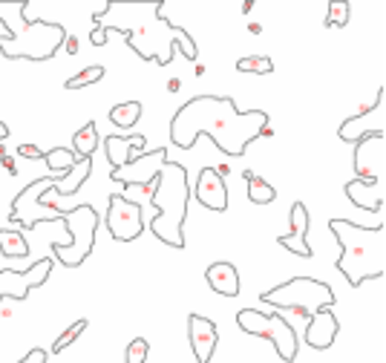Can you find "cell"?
Masks as SVG:
<instances>
[{"mask_svg":"<svg viewBox=\"0 0 386 363\" xmlns=\"http://www.w3.org/2000/svg\"><path fill=\"white\" fill-rule=\"evenodd\" d=\"M268 127L265 110H236L228 95H196L176 110L170 121V144L190 150L199 136L214 139V144L228 156H243L248 144L260 139Z\"/></svg>","mask_w":386,"mask_h":363,"instance_id":"6da1fadb","label":"cell"},{"mask_svg":"<svg viewBox=\"0 0 386 363\" xmlns=\"http://www.w3.org/2000/svg\"><path fill=\"white\" fill-rule=\"evenodd\" d=\"M329 230L341 245L337 271H341L352 288H360L366 279H378L386 271V245H383V222L372 228L355 225L349 219H329Z\"/></svg>","mask_w":386,"mask_h":363,"instance_id":"7a4b0ae2","label":"cell"},{"mask_svg":"<svg viewBox=\"0 0 386 363\" xmlns=\"http://www.w3.org/2000/svg\"><path fill=\"white\" fill-rule=\"evenodd\" d=\"M187 202H190V179L187 168L179 161H165L159 170L156 188L150 193V205L156 208V217L150 230L156 239H162L170 248H185V219H187Z\"/></svg>","mask_w":386,"mask_h":363,"instance_id":"3957f363","label":"cell"},{"mask_svg":"<svg viewBox=\"0 0 386 363\" xmlns=\"http://www.w3.org/2000/svg\"><path fill=\"white\" fill-rule=\"evenodd\" d=\"M104 32L107 35L110 32H121V35L127 38V43H130V49L141 61H156L159 67H167V63L173 61L176 49H185V55L190 61L199 58V46H196V41H193V35H187L182 26H173L165 18L162 3H156L148 18H141L139 14L136 23L112 26V29H104Z\"/></svg>","mask_w":386,"mask_h":363,"instance_id":"277c9868","label":"cell"},{"mask_svg":"<svg viewBox=\"0 0 386 363\" xmlns=\"http://www.w3.org/2000/svg\"><path fill=\"white\" fill-rule=\"evenodd\" d=\"M0 26H3V35H0V55L9 61H50L58 55V49L67 41V29L52 21H23V32L14 35L6 26L3 14H0Z\"/></svg>","mask_w":386,"mask_h":363,"instance_id":"5b68a950","label":"cell"},{"mask_svg":"<svg viewBox=\"0 0 386 363\" xmlns=\"http://www.w3.org/2000/svg\"><path fill=\"white\" fill-rule=\"evenodd\" d=\"M260 300L268 306H277V308H294L297 315L312 317L317 311L332 308L337 303V294L332 291L329 283L323 279H314V277H294L288 283L277 286V288H268L260 294Z\"/></svg>","mask_w":386,"mask_h":363,"instance_id":"8992f818","label":"cell"},{"mask_svg":"<svg viewBox=\"0 0 386 363\" xmlns=\"http://www.w3.org/2000/svg\"><path fill=\"white\" fill-rule=\"evenodd\" d=\"M99 225H101V219H99V213H95L92 205H78V208H72V210H63V228L70 230L72 242H70V245L52 242V254H55L67 268L84 266V259L92 254Z\"/></svg>","mask_w":386,"mask_h":363,"instance_id":"52a82bcc","label":"cell"},{"mask_svg":"<svg viewBox=\"0 0 386 363\" xmlns=\"http://www.w3.org/2000/svg\"><path fill=\"white\" fill-rule=\"evenodd\" d=\"M236 326L243 328L245 335L271 340L274 349H277V357L285 360V363H292L300 352V340L294 335V328L288 326V320L280 317V315H263V311H254V308H239L236 311Z\"/></svg>","mask_w":386,"mask_h":363,"instance_id":"ba28073f","label":"cell"},{"mask_svg":"<svg viewBox=\"0 0 386 363\" xmlns=\"http://www.w3.org/2000/svg\"><path fill=\"white\" fill-rule=\"evenodd\" d=\"M104 225L116 242H133L141 237L144 219H141V202H127L121 193H112L107 199Z\"/></svg>","mask_w":386,"mask_h":363,"instance_id":"9c48e42d","label":"cell"},{"mask_svg":"<svg viewBox=\"0 0 386 363\" xmlns=\"http://www.w3.org/2000/svg\"><path fill=\"white\" fill-rule=\"evenodd\" d=\"M55 262L52 259H38L32 262L26 271H18V268H0V300L3 297H12V300H23L29 294V288H38L50 279V271H52Z\"/></svg>","mask_w":386,"mask_h":363,"instance_id":"30bf717a","label":"cell"},{"mask_svg":"<svg viewBox=\"0 0 386 363\" xmlns=\"http://www.w3.org/2000/svg\"><path fill=\"white\" fill-rule=\"evenodd\" d=\"M383 161H386V133L363 136L355 144V173H358L355 179L375 188L383 173Z\"/></svg>","mask_w":386,"mask_h":363,"instance_id":"8fae6325","label":"cell"},{"mask_svg":"<svg viewBox=\"0 0 386 363\" xmlns=\"http://www.w3.org/2000/svg\"><path fill=\"white\" fill-rule=\"evenodd\" d=\"M383 87L378 90L375 101L366 104L358 115H352V119H346L341 124V130H337V136H341L343 141L349 144H358L363 136H372V133H386L383 130Z\"/></svg>","mask_w":386,"mask_h":363,"instance_id":"7c38bea8","label":"cell"},{"mask_svg":"<svg viewBox=\"0 0 386 363\" xmlns=\"http://www.w3.org/2000/svg\"><path fill=\"white\" fill-rule=\"evenodd\" d=\"M167 161V147H156V150H144L133 164H127L121 170H112V182H121V185H153L159 179V170H162V164Z\"/></svg>","mask_w":386,"mask_h":363,"instance_id":"4fadbf2b","label":"cell"},{"mask_svg":"<svg viewBox=\"0 0 386 363\" xmlns=\"http://www.w3.org/2000/svg\"><path fill=\"white\" fill-rule=\"evenodd\" d=\"M187 337H190V349H193L196 363H211L216 343H219L216 323L202 315H187Z\"/></svg>","mask_w":386,"mask_h":363,"instance_id":"5bb4252c","label":"cell"},{"mask_svg":"<svg viewBox=\"0 0 386 363\" xmlns=\"http://www.w3.org/2000/svg\"><path fill=\"white\" fill-rule=\"evenodd\" d=\"M144 136H107L104 139V153H107V161L112 164V170H121L127 164H133L141 153H144Z\"/></svg>","mask_w":386,"mask_h":363,"instance_id":"9a60e30c","label":"cell"},{"mask_svg":"<svg viewBox=\"0 0 386 363\" xmlns=\"http://www.w3.org/2000/svg\"><path fill=\"white\" fill-rule=\"evenodd\" d=\"M305 237H309V208H305L303 202H294L292 205V234L277 237V242L283 245L285 251L309 259L312 248H309V242H305Z\"/></svg>","mask_w":386,"mask_h":363,"instance_id":"2e32d148","label":"cell"},{"mask_svg":"<svg viewBox=\"0 0 386 363\" xmlns=\"http://www.w3.org/2000/svg\"><path fill=\"white\" fill-rule=\"evenodd\" d=\"M196 199L211 208V210H228V188H225V179L214 170V168H205L196 179Z\"/></svg>","mask_w":386,"mask_h":363,"instance_id":"e0dca14e","label":"cell"},{"mask_svg":"<svg viewBox=\"0 0 386 363\" xmlns=\"http://www.w3.org/2000/svg\"><path fill=\"white\" fill-rule=\"evenodd\" d=\"M337 335H341V323H337V317L329 308H323V311H317V315L309 317V326H305L303 337L312 349H329V346L337 340Z\"/></svg>","mask_w":386,"mask_h":363,"instance_id":"ac0fdd59","label":"cell"},{"mask_svg":"<svg viewBox=\"0 0 386 363\" xmlns=\"http://www.w3.org/2000/svg\"><path fill=\"white\" fill-rule=\"evenodd\" d=\"M205 279L216 294H225V297H236L239 294V271H236V266H231V262H225V259L207 266Z\"/></svg>","mask_w":386,"mask_h":363,"instance_id":"d6986e66","label":"cell"},{"mask_svg":"<svg viewBox=\"0 0 386 363\" xmlns=\"http://www.w3.org/2000/svg\"><path fill=\"white\" fill-rule=\"evenodd\" d=\"M95 150H99V130H95V121H87L72 136V153L78 159H92Z\"/></svg>","mask_w":386,"mask_h":363,"instance_id":"ffe728a7","label":"cell"},{"mask_svg":"<svg viewBox=\"0 0 386 363\" xmlns=\"http://www.w3.org/2000/svg\"><path fill=\"white\" fill-rule=\"evenodd\" d=\"M46 168H50L52 176H70V170L78 164V156L70 150V147H52V150L43 153Z\"/></svg>","mask_w":386,"mask_h":363,"instance_id":"44dd1931","label":"cell"},{"mask_svg":"<svg viewBox=\"0 0 386 363\" xmlns=\"http://www.w3.org/2000/svg\"><path fill=\"white\" fill-rule=\"evenodd\" d=\"M0 254H3L6 259H21V257L26 259L29 242L23 239L21 230H9V228L0 230Z\"/></svg>","mask_w":386,"mask_h":363,"instance_id":"7402d4cb","label":"cell"},{"mask_svg":"<svg viewBox=\"0 0 386 363\" xmlns=\"http://www.w3.org/2000/svg\"><path fill=\"white\" fill-rule=\"evenodd\" d=\"M369 188H372V185H366V182H360V179H352V182H346V196L358 208L378 213L383 208V199H380V196H378V199H372V196H369Z\"/></svg>","mask_w":386,"mask_h":363,"instance_id":"603a6c76","label":"cell"},{"mask_svg":"<svg viewBox=\"0 0 386 363\" xmlns=\"http://www.w3.org/2000/svg\"><path fill=\"white\" fill-rule=\"evenodd\" d=\"M243 176H245V182H248V199H251L254 205H268V202L277 199V190L271 188L265 179L256 176L254 170H245Z\"/></svg>","mask_w":386,"mask_h":363,"instance_id":"cb8c5ba5","label":"cell"},{"mask_svg":"<svg viewBox=\"0 0 386 363\" xmlns=\"http://www.w3.org/2000/svg\"><path fill=\"white\" fill-rule=\"evenodd\" d=\"M141 119V101H124V104H116L110 110V121L112 127H121V130H130L136 127Z\"/></svg>","mask_w":386,"mask_h":363,"instance_id":"d4e9b609","label":"cell"},{"mask_svg":"<svg viewBox=\"0 0 386 363\" xmlns=\"http://www.w3.org/2000/svg\"><path fill=\"white\" fill-rule=\"evenodd\" d=\"M101 78H104V67H99V63H95V67H87V70H81L78 75L63 81V90H84L90 84H99Z\"/></svg>","mask_w":386,"mask_h":363,"instance_id":"484cf974","label":"cell"},{"mask_svg":"<svg viewBox=\"0 0 386 363\" xmlns=\"http://www.w3.org/2000/svg\"><path fill=\"white\" fill-rule=\"evenodd\" d=\"M236 72H254V75H268L274 72V61L265 55H251V58H239L236 61Z\"/></svg>","mask_w":386,"mask_h":363,"instance_id":"4316f807","label":"cell"},{"mask_svg":"<svg viewBox=\"0 0 386 363\" xmlns=\"http://www.w3.org/2000/svg\"><path fill=\"white\" fill-rule=\"evenodd\" d=\"M87 326H90V323H87L84 317H81V320H75V323H72V326L67 328V332H63V335H61V337H58V340L52 343V355L63 352V349H67L70 343H75V340H78V335H81V332H87Z\"/></svg>","mask_w":386,"mask_h":363,"instance_id":"83f0119b","label":"cell"},{"mask_svg":"<svg viewBox=\"0 0 386 363\" xmlns=\"http://www.w3.org/2000/svg\"><path fill=\"white\" fill-rule=\"evenodd\" d=\"M349 12L352 6L349 3H329V14H326V26L329 29H337V26H346L349 23Z\"/></svg>","mask_w":386,"mask_h":363,"instance_id":"f1b7e54d","label":"cell"},{"mask_svg":"<svg viewBox=\"0 0 386 363\" xmlns=\"http://www.w3.org/2000/svg\"><path fill=\"white\" fill-rule=\"evenodd\" d=\"M148 352H150V343L144 337H133L130 343H127L124 357H127V363H144L148 360Z\"/></svg>","mask_w":386,"mask_h":363,"instance_id":"f546056e","label":"cell"},{"mask_svg":"<svg viewBox=\"0 0 386 363\" xmlns=\"http://www.w3.org/2000/svg\"><path fill=\"white\" fill-rule=\"evenodd\" d=\"M18 156L21 159H43V150H38L35 144H21L18 147Z\"/></svg>","mask_w":386,"mask_h":363,"instance_id":"4dcf8cb0","label":"cell"},{"mask_svg":"<svg viewBox=\"0 0 386 363\" xmlns=\"http://www.w3.org/2000/svg\"><path fill=\"white\" fill-rule=\"evenodd\" d=\"M50 360V355H46V349H32L26 357H21L18 363H46Z\"/></svg>","mask_w":386,"mask_h":363,"instance_id":"1f68e13d","label":"cell"},{"mask_svg":"<svg viewBox=\"0 0 386 363\" xmlns=\"http://www.w3.org/2000/svg\"><path fill=\"white\" fill-rule=\"evenodd\" d=\"M90 41H92V46H104V43H107V32H104V26H95V29L90 32Z\"/></svg>","mask_w":386,"mask_h":363,"instance_id":"d6a6232c","label":"cell"},{"mask_svg":"<svg viewBox=\"0 0 386 363\" xmlns=\"http://www.w3.org/2000/svg\"><path fill=\"white\" fill-rule=\"evenodd\" d=\"M0 164H3V168H6V170H9V173H18V168H14V159H12V156H9V153H6V156H3V159H0Z\"/></svg>","mask_w":386,"mask_h":363,"instance_id":"836d02e7","label":"cell"},{"mask_svg":"<svg viewBox=\"0 0 386 363\" xmlns=\"http://www.w3.org/2000/svg\"><path fill=\"white\" fill-rule=\"evenodd\" d=\"M63 46H67V52H70V55H75V52H78V41H75L72 35H67V41H63Z\"/></svg>","mask_w":386,"mask_h":363,"instance_id":"e575fe53","label":"cell"},{"mask_svg":"<svg viewBox=\"0 0 386 363\" xmlns=\"http://www.w3.org/2000/svg\"><path fill=\"white\" fill-rule=\"evenodd\" d=\"M6 136H9V127H6L3 121H0V144H3V139H6Z\"/></svg>","mask_w":386,"mask_h":363,"instance_id":"d590c367","label":"cell"},{"mask_svg":"<svg viewBox=\"0 0 386 363\" xmlns=\"http://www.w3.org/2000/svg\"><path fill=\"white\" fill-rule=\"evenodd\" d=\"M260 136H265V139H268V136H274V130H271V124H268V127H263V130H260Z\"/></svg>","mask_w":386,"mask_h":363,"instance_id":"8d00e7d4","label":"cell"},{"mask_svg":"<svg viewBox=\"0 0 386 363\" xmlns=\"http://www.w3.org/2000/svg\"><path fill=\"white\" fill-rule=\"evenodd\" d=\"M3 156H6V147H3V144H0V159H3Z\"/></svg>","mask_w":386,"mask_h":363,"instance_id":"74e56055","label":"cell"}]
</instances>
